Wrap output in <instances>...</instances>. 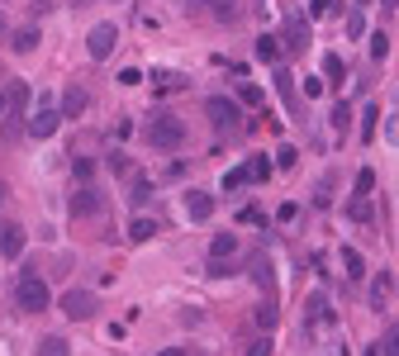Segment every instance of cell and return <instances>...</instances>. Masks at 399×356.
<instances>
[{
  "label": "cell",
  "instance_id": "6da1fadb",
  "mask_svg": "<svg viewBox=\"0 0 399 356\" xmlns=\"http://www.w3.org/2000/svg\"><path fill=\"white\" fill-rule=\"evenodd\" d=\"M15 304H19L24 314H43V309L53 304V295H48V280L33 271V266H24V271H19V285H15Z\"/></svg>",
  "mask_w": 399,
  "mask_h": 356
},
{
  "label": "cell",
  "instance_id": "7a4b0ae2",
  "mask_svg": "<svg viewBox=\"0 0 399 356\" xmlns=\"http://www.w3.org/2000/svg\"><path fill=\"white\" fill-rule=\"evenodd\" d=\"M148 143H152L157 152H176V147L186 143V124H181L176 114H152V124H148Z\"/></svg>",
  "mask_w": 399,
  "mask_h": 356
},
{
  "label": "cell",
  "instance_id": "3957f363",
  "mask_svg": "<svg viewBox=\"0 0 399 356\" xmlns=\"http://www.w3.org/2000/svg\"><path fill=\"white\" fill-rule=\"evenodd\" d=\"M323 328H333V304L319 290V295L304 300V332H323Z\"/></svg>",
  "mask_w": 399,
  "mask_h": 356
},
{
  "label": "cell",
  "instance_id": "277c9868",
  "mask_svg": "<svg viewBox=\"0 0 399 356\" xmlns=\"http://www.w3.org/2000/svg\"><path fill=\"white\" fill-rule=\"evenodd\" d=\"M62 314H67L72 323L95 318V295H91V290H67V295H62Z\"/></svg>",
  "mask_w": 399,
  "mask_h": 356
},
{
  "label": "cell",
  "instance_id": "5b68a950",
  "mask_svg": "<svg viewBox=\"0 0 399 356\" xmlns=\"http://www.w3.org/2000/svg\"><path fill=\"white\" fill-rule=\"evenodd\" d=\"M62 119H67V114L57 110V105H48V100H43L38 110L29 114V134H33V138H53V129L62 124Z\"/></svg>",
  "mask_w": 399,
  "mask_h": 356
},
{
  "label": "cell",
  "instance_id": "8992f818",
  "mask_svg": "<svg viewBox=\"0 0 399 356\" xmlns=\"http://www.w3.org/2000/svg\"><path fill=\"white\" fill-rule=\"evenodd\" d=\"M100 209H105V191H95V186L72 191V214H77V219H91V214H100Z\"/></svg>",
  "mask_w": 399,
  "mask_h": 356
},
{
  "label": "cell",
  "instance_id": "52a82bcc",
  "mask_svg": "<svg viewBox=\"0 0 399 356\" xmlns=\"http://www.w3.org/2000/svg\"><path fill=\"white\" fill-rule=\"evenodd\" d=\"M114 43H119V29H114V24H95V29H91V38H86V53L100 62V57L114 53Z\"/></svg>",
  "mask_w": 399,
  "mask_h": 356
},
{
  "label": "cell",
  "instance_id": "ba28073f",
  "mask_svg": "<svg viewBox=\"0 0 399 356\" xmlns=\"http://www.w3.org/2000/svg\"><path fill=\"white\" fill-rule=\"evenodd\" d=\"M205 110H210V124H214V129H238V105H233V100L214 95Z\"/></svg>",
  "mask_w": 399,
  "mask_h": 356
},
{
  "label": "cell",
  "instance_id": "9c48e42d",
  "mask_svg": "<svg viewBox=\"0 0 399 356\" xmlns=\"http://www.w3.org/2000/svg\"><path fill=\"white\" fill-rule=\"evenodd\" d=\"M210 214H214V195H210V191H190V195H186V219L205 223Z\"/></svg>",
  "mask_w": 399,
  "mask_h": 356
},
{
  "label": "cell",
  "instance_id": "30bf717a",
  "mask_svg": "<svg viewBox=\"0 0 399 356\" xmlns=\"http://www.w3.org/2000/svg\"><path fill=\"white\" fill-rule=\"evenodd\" d=\"M86 105H91V95H86L81 86H67V90H62V114H67V119H77Z\"/></svg>",
  "mask_w": 399,
  "mask_h": 356
},
{
  "label": "cell",
  "instance_id": "8fae6325",
  "mask_svg": "<svg viewBox=\"0 0 399 356\" xmlns=\"http://www.w3.org/2000/svg\"><path fill=\"white\" fill-rule=\"evenodd\" d=\"M5 100H10V119H19L29 110V86L24 81H10L5 86Z\"/></svg>",
  "mask_w": 399,
  "mask_h": 356
},
{
  "label": "cell",
  "instance_id": "7c38bea8",
  "mask_svg": "<svg viewBox=\"0 0 399 356\" xmlns=\"http://www.w3.org/2000/svg\"><path fill=\"white\" fill-rule=\"evenodd\" d=\"M390 290H395V275L380 271V275L371 280V309H385V304H390Z\"/></svg>",
  "mask_w": 399,
  "mask_h": 356
},
{
  "label": "cell",
  "instance_id": "4fadbf2b",
  "mask_svg": "<svg viewBox=\"0 0 399 356\" xmlns=\"http://www.w3.org/2000/svg\"><path fill=\"white\" fill-rule=\"evenodd\" d=\"M19 252H24V228H15V223H10V228L0 233V257H10V261H15Z\"/></svg>",
  "mask_w": 399,
  "mask_h": 356
},
{
  "label": "cell",
  "instance_id": "5bb4252c",
  "mask_svg": "<svg viewBox=\"0 0 399 356\" xmlns=\"http://www.w3.org/2000/svg\"><path fill=\"white\" fill-rule=\"evenodd\" d=\"M304 43H309V24H304L299 15H290V29H285V48H290V53H299Z\"/></svg>",
  "mask_w": 399,
  "mask_h": 356
},
{
  "label": "cell",
  "instance_id": "9a60e30c",
  "mask_svg": "<svg viewBox=\"0 0 399 356\" xmlns=\"http://www.w3.org/2000/svg\"><path fill=\"white\" fill-rule=\"evenodd\" d=\"M233 252H238V238H233V233H214L210 257H219V261H233Z\"/></svg>",
  "mask_w": 399,
  "mask_h": 356
},
{
  "label": "cell",
  "instance_id": "2e32d148",
  "mask_svg": "<svg viewBox=\"0 0 399 356\" xmlns=\"http://www.w3.org/2000/svg\"><path fill=\"white\" fill-rule=\"evenodd\" d=\"M343 271L352 275V280H361V275H366V261H361V252H357V247H343Z\"/></svg>",
  "mask_w": 399,
  "mask_h": 356
},
{
  "label": "cell",
  "instance_id": "e0dca14e",
  "mask_svg": "<svg viewBox=\"0 0 399 356\" xmlns=\"http://www.w3.org/2000/svg\"><path fill=\"white\" fill-rule=\"evenodd\" d=\"M333 186H338V171H323L319 191H314V204H319V209H328V204H333Z\"/></svg>",
  "mask_w": 399,
  "mask_h": 356
},
{
  "label": "cell",
  "instance_id": "ac0fdd59",
  "mask_svg": "<svg viewBox=\"0 0 399 356\" xmlns=\"http://www.w3.org/2000/svg\"><path fill=\"white\" fill-rule=\"evenodd\" d=\"M157 233V219H133L129 223V243H148Z\"/></svg>",
  "mask_w": 399,
  "mask_h": 356
},
{
  "label": "cell",
  "instance_id": "d6986e66",
  "mask_svg": "<svg viewBox=\"0 0 399 356\" xmlns=\"http://www.w3.org/2000/svg\"><path fill=\"white\" fill-rule=\"evenodd\" d=\"M257 57H262V62H281V43H276V33H262V38H257Z\"/></svg>",
  "mask_w": 399,
  "mask_h": 356
},
{
  "label": "cell",
  "instance_id": "ffe728a7",
  "mask_svg": "<svg viewBox=\"0 0 399 356\" xmlns=\"http://www.w3.org/2000/svg\"><path fill=\"white\" fill-rule=\"evenodd\" d=\"M152 86H157V90H162V95H171V90H186V76H176V72H157V81H152Z\"/></svg>",
  "mask_w": 399,
  "mask_h": 356
},
{
  "label": "cell",
  "instance_id": "44dd1931",
  "mask_svg": "<svg viewBox=\"0 0 399 356\" xmlns=\"http://www.w3.org/2000/svg\"><path fill=\"white\" fill-rule=\"evenodd\" d=\"M10 48H15V53H33V48H38V29H19Z\"/></svg>",
  "mask_w": 399,
  "mask_h": 356
},
{
  "label": "cell",
  "instance_id": "7402d4cb",
  "mask_svg": "<svg viewBox=\"0 0 399 356\" xmlns=\"http://www.w3.org/2000/svg\"><path fill=\"white\" fill-rule=\"evenodd\" d=\"M205 10H210L214 19H233V15H238V5H233V0H205Z\"/></svg>",
  "mask_w": 399,
  "mask_h": 356
},
{
  "label": "cell",
  "instance_id": "603a6c76",
  "mask_svg": "<svg viewBox=\"0 0 399 356\" xmlns=\"http://www.w3.org/2000/svg\"><path fill=\"white\" fill-rule=\"evenodd\" d=\"M38 356H72L62 337H38Z\"/></svg>",
  "mask_w": 399,
  "mask_h": 356
},
{
  "label": "cell",
  "instance_id": "cb8c5ba5",
  "mask_svg": "<svg viewBox=\"0 0 399 356\" xmlns=\"http://www.w3.org/2000/svg\"><path fill=\"white\" fill-rule=\"evenodd\" d=\"M323 76H328L333 86H343V57H338V53H328V57H323Z\"/></svg>",
  "mask_w": 399,
  "mask_h": 356
},
{
  "label": "cell",
  "instance_id": "d4e9b609",
  "mask_svg": "<svg viewBox=\"0 0 399 356\" xmlns=\"http://www.w3.org/2000/svg\"><path fill=\"white\" fill-rule=\"evenodd\" d=\"M252 181V166H233L228 176H224V191H238V186H247Z\"/></svg>",
  "mask_w": 399,
  "mask_h": 356
},
{
  "label": "cell",
  "instance_id": "484cf974",
  "mask_svg": "<svg viewBox=\"0 0 399 356\" xmlns=\"http://www.w3.org/2000/svg\"><path fill=\"white\" fill-rule=\"evenodd\" d=\"M380 352H385V356H399V323H390V328L380 332Z\"/></svg>",
  "mask_w": 399,
  "mask_h": 356
},
{
  "label": "cell",
  "instance_id": "4316f807",
  "mask_svg": "<svg viewBox=\"0 0 399 356\" xmlns=\"http://www.w3.org/2000/svg\"><path fill=\"white\" fill-rule=\"evenodd\" d=\"M238 100H242V105H262V86L238 81Z\"/></svg>",
  "mask_w": 399,
  "mask_h": 356
},
{
  "label": "cell",
  "instance_id": "83f0119b",
  "mask_svg": "<svg viewBox=\"0 0 399 356\" xmlns=\"http://www.w3.org/2000/svg\"><path fill=\"white\" fill-rule=\"evenodd\" d=\"M371 191H375V171L366 166V171L357 176V200H371Z\"/></svg>",
  "mask_w": 399,
  "mask_h": 356
},
{
  "label": "cell",
  "instance_id": "f1b7e54d",
  "mask_svg": "<svg viewBox=\"0 0 399 356\" xmlns=\"http://www.w3.org/2000/svg\"><path fill=\"white\" fill-rule=\"evenodd\" d=\"M72 176H77L81 186H86V181L95 176V162H91V157H77V162H72Z\"/></svg>",
  "mask_w": 399,
  "mask_h": 356
},
{
  "label": "cell",
  "instance_id": "f546056e",
  "mask_svg": "<svg viewBox=\"0 0 399 356\" xmlns=\"http://www.w3.org/2000/svg\"><path fill=\"white\" fill-rule=\"evenodd\" d=\"M371 57H375V62L390 57V38H385V33H371Z\"/></svg>",
  "mask_w": 399,
  "mask_h": 356
},
{
  "label": "cell",
  "instance_id": "4dcf8cb0",
  "mask_svg": "<svg viewBox=\"0 0 399 356\" xmlns=\"http://www.w3.org/2000/svg\"><path fill=\"white\" fill-rule=\"evenodd\" d=\"M347 214H352L357 223H371V204H366V200H352V204H347Z\"/></svg>",
  "mask_w": 399,
  "mask_h": 356
},
{
  "label": "cell",
  "instance_id": "1f68e13d",
  "mask_svg": "<svg viewBox=\"0 0 399 356\" xmlns=\"http://www.w3.org/2000/svg\"><path fill=\"white\" fill-rule=\"evenodd\" d=\"M252 181H266V176H271V171H276V162H266V157H252Z\"/></svg>",
  "mask_w": 399,
  "mask_h": 356
},
{
  "label": "cell",
  "instance_id": "d6a6232c",
  "mask_svg": "<svg viewBox=\"0 0 399 356\" xmlns=\"http://www.w3.org/2000/svg\"><path fill=\"white\" fill-rule=\"evenodd\" d=\"M347 33H352V38H361V33H366V19H361V10H352V15H347Z\"/></svg>",
  "mask_w": 399,
  "mask_h": 356
},
{
  "label": "cell",
  "instance_id": "836d02e7",
  "mask_svg": "<svg viewBox=\"0 0 399 356\" xmlns=\"http://www.w3.org/2000/svg\"><path fill=\"white\" fill-rule=\"evenodd\" d=\"M276 318H281L276 304H262V309H257V323H262V328H276Z\"/></svg>",
  "mask_w": 399,
  "mask_h": 356
},
{
  "label": "cell",
  "instance_id": "e575fe53",
  "mask_svg": "<svg viewBox=\"0 0 399 356\" xmlns=\"http://www.w3.org/2000/svg\"><path fill=\"white\" fill-rule=\"evenodd\" d=\"M148 195H152V186H148V181H143V176H138V181H133V191H129V200H133V204H143V200H148Z\"/></svg>",
  "mask_w": 399,
  "mask_h": 356
},
{
  "label": "cell",
  "instance_id": "d590c367",
  "mask_svg": "<svg viewBox=\"0 0 399 356\" xmlns=\"http://www.w3.org/2000/svg\"><path fill=\"white\" fill-rule=\"evenodd\" d=\"M347 124H352V110H347V105H338V110H333V129H338V134H347Z\"/></svg>",
  "mask_w": 399,
  "mask_h": 356
},
{
  "label": "cell",
  "instance_id": "8d00e7d4",
  "mask_svg": "<svg viewBox=\"0 0 399 356\" xmlns=\"http://www.w3.org/2000/svg\"><path fill=\"white\" fill-rule=\"evenodd\" d=\"M385 143H390V147H399V114H390V119H385Z\"/></svg>",
  "mask_w": 399,
  "mask_h": 356
},
{
  "label": "cell",
  "instance_id": "74e56055",
  "mask_svg": "<svg viewBox=\"0 0 399 356\" xmlns=\"http://www.w3.org/2000/svg\"><path fill=\"white\" fill-rule=\"evenodd\" d=\"M323 95V81L319 76H304V100H319Z\"/></svg>",
  "mask_w": 399,
  "mask_h": 356
},
{
  "label": "cell",
  "instance_id": "f35d334b",
  "mask_svg": "<svg viewBox=\"0 0 399 356\" xmlns=\"http://www.w3.org/2000/svg\"><path fill=\"white\" fill-rule=\"evenodd\" d=\"M233 271H238V266H228V261H219V257L210 261V275H214V280H224V275H233Z\"/></svg>",
  "mask_w": 399,
  "mask_h": 356
},
{
  "label": "cell",
  "instance_id": "ab89813d",
  "mask_svg": "<svg viewBox=\"0 0 399 356\" xmlns=\"http://www.w3.org/2000/svg\"><path fill=\"white\" fill-rule=\"evenodd\" d=\"M323 15H338V0H314V19H323Z\"/></svg>",
  "mask_w": 399,
  "mask_h": 356
},
{
  "label": "cell",
  "instance_id": "60d3db41",
  "mask_svg": "<svg viewBox=\"0 0 399 356\" xmlns=\"http://www.w3.org/2000/svg\"><path fill=\"white\" fill-rule=\"evenodd\" d=\"M375 114H380V110H366V119H361V138H366V143L375 138Z\"/></svg>",
  "mask_w": 399,
  "mask_h": 356
},
{
  "label": "cell",
  "instance_id": "b9f144b4",
  "mask_svg": "<svg viewBox=\"0 0 399 356\" xmlns=\"http://www.w3.org/2000/svg\"><path fill=\"white\" fill-rule=\"evenodd\" d=\"M143 81V72H138V67H124V72H119V86H138Z\"/></svg>",
  "mask_w": 399,
  "mask_h": 356
},
{
  "label": "cell",
  "instance_id": "7bdbcfd3",
  "mask_svg": "<svg viewBox=\"0 0 399 356\" xmlns=\"http://www.w3.org/2000/svg\"><path fill=\"white\" fill-rule=\"evenodd\" d=\"M299 162V152H295V147H281V152H276V166H295Z\"/></svg>",
  "mask_w": 399,
  "mask_h": 356
},
{
  "label": "cell",
  "instance_id": "ee69618b",
  "mask_svg": "<svg viewBox=\"0 0 399 356\" xmlns=\"http://www.w3.org/2000/svg\"><path fill=\"white\" fill-rule=\"evenodd\" d=\"M247 356H271V337H257V342L247 347Z\"/></svg>",
  "mask_w": 399,
  "mask_h": 356
},
{
  "label": "cell",
  "instance_id": "f6af8a7d",
  "mask_svg": "<svg viewBox=\"0 0 399 356\" xmlns=\"http://www.w3.org/2000/svg\"><path fill=\"white\" fill-rule=\"evenodd\" d=\"M157 356H186V352H181V347H166V352H157Z\"/></svg>",
  "mask_w": 399,
  "mask_h": 356
},
{
  "label": "cell",
  "instance_id": "bcb514c9",
  "mask_svg": "<svg viewBox=\"0 0 399 356\" xmlns=\"http://www.w3.org/2000/svg\"><path fill=\"white\" fill-rule=\"evenodd\" d=\"M0 114H10V100H5V95H0Z\"/></svg>",
  "mask_w": 399,
  "mask_h": 356
},
{
  "label": "cell",
  "instance_id": "7dc6e473",
  "mask_svg": "<svg viewBox=\"0 0 399 356\" xmlns=\"http://www.w3.org/2000/svg\"><path fill=\"white\" fill-rule=\"evenodd\" d=\"M380 5H390V10H395V5H399V0H380Z\"/></svg>",
  "mask_w": 399,
  "mask_h": 356
},
{
  "label": "cell",
  "instance_id": "c3c4849f",
  "mask_svg": "<svg viewBox=\"0 0 399 356\" xmlns=\"http://www.w3.org/2000/svg\"><path fill=\"white\" fill-rule=\"evenodd\" d=\"M395 105H399V86H395Z\"/></svg>",
  "mask_w": 399,
  "mask_h": 356
},
{
  "label": "cell",
  "instance_id": "681fc988",
  "mask_svg": "<svg viewBox=\"0 0 399 356\" xmlns=\"http://www.w3.org/2000/svg\"><path fill=\"white\" fill-rule=\"evenodd\" d=\"M0 195H5V186H0Z\"/></svg>",
  "mask_w": 399,
  "mask_h": 356
},
{
  "label": "cell",
  "instance_id": "f907efd6",
  "mask_svg": "<svg viewBox=\"0 0 399 356\" xmlns=\"http://www.w3.org/2000/svg\"><path fill=\"white\" fill-rule=\"evenodd\" d=\"M343 356H347V352H343Z\"/></svg>",
  "mask_w": 399,
  "mask_h": 356
}]
</instances>
